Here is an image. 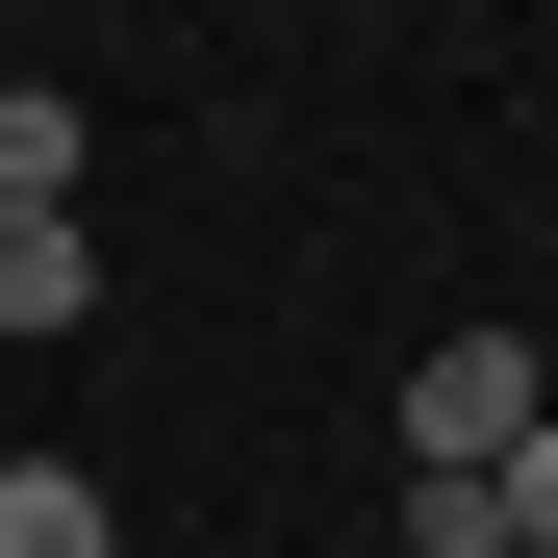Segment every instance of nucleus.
Listing matches in <instances>:
<instances>
[{
    "instance_id": "obj_3",
    "label": "nucleus",
    "mask_w": 558,
    "mask_h": 558,
    "mask_svg": "<svg viewBox=\"0 0 558 558\" xmlns=\"http://www.w3.org/2000/svg\"><path fill=\"white\" fill-rule=\"evenodd\" d=\"M0 558H128V508H102V457H0Z\"/></svg>"
},
{
    "instance_id": "obj_2",
    "label": "nucleus",
    "mask_w": 558,
    "mask_h": 558,
    "mask_svg": "<svg viewBox=\"0 0 558 558\" xmlns=\"http://www.w3.org/2000/svg\"><path fill=\"white\" fill-rule=\"evenodd\" d=\"M0 330H102V229H51V204H0Z\"/></svg>"
},
{
    "instance_id": "obj_5",
    "label": "nucleus",
    "mask_w": 558,
    "mask_h": 558,
    "mask_svg": "<svg viewBox=\"0 0 558 558\" xmlns=\"http://www.w3.org/2000/svg\"><path fill=\"white\" fill-rule=\"evenodd\" d=\"M407 558H508V508L483 483H407Z\"/></svg>"
},
{
    "instance_id": "obj_6",
    "label": "nucleus",
    "mask_w": 558,
    "mask_h": 558,
    "mask_svg": "<svg viewBox=\"0 0 558 558\" xmlns=\"http://www.w3.org/2000/svg\"><path fill=\"white\" fill-rule=\"evenodd\" d=\"M483 508H508V558H558V432L508 457V483H483Z\"/></svg>"
},
{
    "instance_id": "obj_4",
    "label": "nucleus",
    "mask_w": 558,
    "mask_h": 558,
    "mask_svg": "<svg viewBox=\"0 0 558 558\" xmlns=\"http://www.w3.org/2000/svg\"><path fill=\"white\" fill-rule=\"evenodd\" d=\"M76 178H102V128H76L51 76H0V204H51V229H76Z\"/></svg>"
},
{
    "instance_id": "obj_1",
    "label": "nucleus",
    "mask_w": 558,
    "mask_h": 558,
    "mask_svg": "<svg viewBox=\"0 0 558 558\" xmlns=\"http://www.w3.org/2000/svg\"><path fill=\"white\" fill-rule=\"evenodd\" d=\"M533 432H558L533 330H432V355H407V483H508Z\"/></svg>"
}]
</instances>
